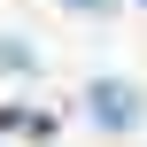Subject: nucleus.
<instances>
[{
    "label": "nucleus",
    "mask_w": 147,
    "mask_h": 147,
    "mask_svg": "<svg viewBox=\"0 0 147 147\" xmlns=\"http://www.w3.org/2000/svg\"><path fill=\"white\" fill-rule=\"evenodd\" d=\"M85 101H93V124H109V132H132V124H140V93H132L124 78H93Z\"/></svg>",
    "instance_id": "1"
},
{
    "label": "nucleus",
    "mask_w": 147,
    "mask_h": 147,
    "mask_svg": "<svg viewBox=\"0 0 147 147\" xmlns=\"http://www.w3.org/2000/svg\"><path fill=\"white\" fill-rule=\"evenodd\" d=\"M70 8H109V0H70Z\"/></svg>",
    "instance_id": "2"
}]
</instances>
